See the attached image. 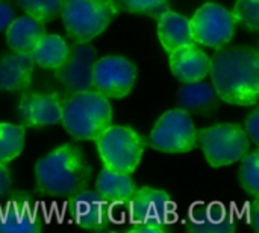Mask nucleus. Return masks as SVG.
<instances>
[{"label": "nucleus", "instance_id": "obj_28", "mask_svg": "<svg viewBox=\"0 0 259 233\" xmlns=\"http://www.w3.org/2000/svg\"><path fill=\"white\" fill-rule=\"evenodd\" d=\"M244 132L247 133L249 139H250V141H253V143L258 146L259 144V111L258 109H256V111H253V112L247 117Z\"/></svg>", "mask_w": 259, "mask_h": 233}, {"label": "nucleus", "instance_id": "obj_24", "mask_svg": "<svg viewBox=\"0 0 259 233\" xmlns=\"http://www.w3.org/2000/svg\"><path fill=\"white\" fill-rule=\"evenodd\" d=\"M64 0H18L20 8L39 20L41 23H49L61 14Z\"/></svg>", "mask_w": 259, "mask_h": 233}, {"label": "nucleus", "instance_id": "obj_22", "mask_svg": "<svg viewBox=\"0 0 259 233\" xmlns=\"http://www.w3.org/2000/svg\"><path fill=\"white\" fill-rule=\"evenodd\" d=\"M185 227L194 232L228 233L235 229V224L232 218L222 209V206L212 205L208 208H200L199 211H193L188 224L185 223Z\"/></svg>", "mask_w": 259, "mask_h": 233}, {"label": "nucleus", "instance_id": "obj_19", "mask_svg": "<svg viewBox=\"0 0 259 233\" xmlns=\"http://www.w3.org/2000/svg\"><path fill=\"white\" fill-rule=\"evenodd\" d=\"M44 33V23L26 14L14 18V21L8 26L6 42L12 52L30 53Z\"/></svg>", "mask_w": 259, "mask_h": 233}, {"label": "nucleus", "instance_id": "obj_26", "mask_svg": "<svg viewBox=\"0 0 259 233\" xmlns=\"http://www.w3.org/2000/svg\"><path fill=\"white\" fill-rule=\"evenodd\" d=\"M231 14L234 17L235 23H240L253 32L258 30L259 0H237Z\"/></svg>", "mask_w": 259, "mask_h": 233}, {"label": "nucleus", "instance_id": "obj_14", "mask_svg": "<svg viewBox=\"0 0 259 233\" xmlns=\"http://www.w3.org/2000/svg\"><path fill=\"white\" fill-rule=\"evenodd\" d=\"M17 112L26 127L58 124L62 115V100L58 94L27 92L21 97Z\"/></svg>", "mask_w": 259, "mask_h": 233}, {"label": "nucleus", "instance_id": "obj_15", "mask_svg": "<svg viewBox=\"0 0 259 233\" xmlns=\"http://www.w3.org/2000/svg\"><path fill=\"white\" fill-rule=\"evenodd\" d=\"M209 56L196 42L170 52L171 73L184 83L205 79L209 73Z\"/></svg>", "mask_w": 259, "mask_h": 233}, {"label": "nucleus", "instance_id": "obj_20", "mask_svg": "<svg viewBox=\"0 0 259 233\" xmlns=\"http://www.w3.org/2000/svg\"><path fill=\"white\" fill-rule=\"evenodd\" d=\"M137 190L131 174L102 168L96 180V191L112 205H126Z\"/></svg>", "mask_w": 259, "mask_h": 233}, {"label": "nucleus", "instance_id": "obj_21", "mask_svg": "<svg viewBox=\"0 0 259 233\" xmlns=\"http://www.w3.org/2000/svg\"><path fill=\"white\" fill-rule=\"evenodd\" d=\"M68 49L70 45L65 42L62 36L44 33L35 44L33 50L30 52V56L33 62L38 64L39 67L55 70L65 61Z\"/></svg>", "mask_w": 259, "mask_h": 233}, {"label": "nucleus", "instance_id": "obj_9", "mask_svg": "<svg viewBox=\"0 0 259 233\" xmlns=\"http://www.w3.org/2000/svg\"><path fill=\"white\" fill-rule=\"evenodd\" d=\"M235 24L231 11L219 3H205L190 18L194 42L215 50L231 42L235 33Z\"/></svg>", "mask_w": 259, "mask_h": 233}, {"label": "nucleus", "instance_id": "obj_18", "mask_svg": "<svg viewBox=\"0 0 259 233\" xmlns=\"http://www.w3.org/2000/svg\"><path fill=\"white\" fill-rule=\"evenodd\" d=\"M158 36L162 47L168 53L182 45L194 42L190 20L170 9L164 11L158 17Z\"/></svg>", "mask_w": 259, "mask_h": 233}, {"label": "nucleus", "instance_id": "obj_23", "mask_svg": "<svg viewBox=\"0 0 259 233\" xmlns=\"http://www.w3.org/2000/svg\"><path fill=\"white\" fill-rule=\"evenodd\" d=\"M24 149V127L0 123V162L8 164L18 158Z\"/></svg>", "mask_w": 259, "mask_h": 233}, {"label": "nucleus", "instance_id": "obj_25", "mask_svg": "<svg viewBox=\"0 0 259 233\" xmlns=\"http://www.w3.org/2000/svg\"><path fill=\"white\" fill-rule=\"evenodd\" d=\"M241 170H240V182L243 188L252 194L253 197L259 196V156L258 152H247L241 158Z\"/></svg>", "mask_w": 259, "mask_h": 233}, {"label": "nucleus", "instance_id": "obj_6", "mask_svg": "<svg viewBox=\"0 0 259 233\" xmlns=\"http://www.w3.org/2000/svg\"><path fill=\"white\" fill-rule=\"evenodd\" d=\"M129 226L126 232L161 233L171 223L175 205L170 196L150 187L137 188L126 203Z\"/></svg>", "mask_w": 259, "mask_h": 233}, {"label": "nucleus", "instance_id": "obj_5", "mask_svg": "<svg viewBox=\"0 0 259 233\" xmlns=\"http://www.w3.org/2000/svg\"><path fill=\"white\" fill-rule=\"evenodd\" d=\"M97 152L105 168L132 174L141 162L146 141L134 129L111 124L96 139Z\"/></svg>", "mask_w": 259, "mask_h": 233}, {"label": "nucleus", "instance_id": "obj_8", "mask_svg": "<svg viewBox=\"0 0 259 233\" xmlns=\"http://www.w3.org/2000/svg\"><path fill=\"white\" fill-rule=\"evenodd\" d=\"M150 146L164 153H187L197 147V130L190 112L170 109L156 121Z\"/></svg>", "mask_w": 259, "mask_h": 233}, {"label": "nucleus", "instance_id": "obj_3", "mask_svg": "<svg viewBox=\"0 0 259 233\" xmlns=\"http://www.w3.org/2000/svg\"><path fill=\"white\" fill-rule=\"evenodd\" d=\"M61 123L74 139H96L112 124V108L97 91L71 94L62 102Z\"/></svg>", "mask_w": 259, "mask_h": 233}, {"label": "nucleus", "instance_id": "obj_30", "mask_svg": "<svg viewBox=\"0 0 259 233\" xmlns=\"http://www.w3.org/2000/svg\"><path fill=\"white\" fill-rule=\"evenodd\" d=\"M11 182L12 180H11L8 167L3 162H0V200H3L8 196V193L11 190Z\"/></svg>", "mask_w": 259, "mask_h": 233}, {"label": "nucleus", "instance_id": "obj_13", "mask_svg": "<svg viewBox=\"0 0 259 233\" xmlns=\"http://www.w3.org/2000/svg\"><path fill=\"white\" fill-rule=\"evenodd\" d=\"M42 229L38 205L26 193L12 194L0 209V232L33 233Z\"/></svg>", "mask_w": 259, "mask_h": 233}, {"label": "nucleus", "instance_id": "obj_11", "mask_svg": "<svg viewBox=\"0 0 259 233\" xmlns=\"http://www.w3.org/2000/svg\"><path fill=\"white\" fill-rule=\"evenodd\" d=\"M137 80V67L121 56H105L94 64L93 88L106 99L126 97Z\"/></svg>", "mask_w": 259, "mask_h": 233}, {"label": "nucleus", "instance_id": "obj_10", "mask_svg": "<svg viewBox=\"0 0 259 233\" xmlns=\"http://www.w3.org/2000/svg\"><path fill=\"white\" fill-rule=\"evenodd\" d=\"M97 52L90 42L74 41L68 49L65 61L55 68V77L71 94L90 91L93 88L94 64Z\"/></svg>", "mask_w": 259, "mask_h": 233}, {"label": "nucleus", "instance_id": "obj_27", "mask_svg": "<svg viewBox=\"0 0 259 233\" xmlns=\"http://www.w3.org/2000/svg\"><path fill=\"white\" fill-rule=\"evenodd\" d=\"M124 8L135 14H146L159 17L164 11H167V0H121Z\"/></svg>", "mask_w": 259, "mask_h": 233}, {"label": "nucleus", "instance_id": "obj_12", "mask_svg": "<svg viewBox=\"0 0 259 233\" xmlns=\"http://www.w3.org/2000/svg\"><path fill=\"white\" fill-rule=\"evenodd\" d=\"M114 205L103 199L97 191H85L74 194L68 202V215L73 223L88 230H108L115 221Z\"/></svg>", "mask_w": 259, "mask_h": 233}, {"label": "nucleus", "instance_id": "obj_17", "mask_svg": "<svg viewBox=\"0 0 259 233\" xmlns=\"http://www.w3.org/2000/svg\"><path fill=\"white\" fill-rule=\"evenodd\" d=\"M219 94L212 83L202 80L185 82L178 92V105L187 112H212L219 105Z\"/></svg>", "mask_w": 259, "mask_h": 233}, {"label": "nucleus", "instance_id": "obj_7", "mask_svg": "<svg viewBox=\"0 0 259 233\" xmlns=\"http://www.w3.org/2000/svg\"><path fill=\"white\" fill-rule=\"evenodd\" d=\"M197 144H200L208 164L214 168L241 161L250 149V139L244 129L232 123L202 129L197 132Z\"/></svg>", "mask_w": 259, "mask_h": 233}, {"label": "nucleus", "instance_id": "obj_4", "mask_svg": "<svg viewBox=\"0 0 259 233\" xmlns=\"http://www.w3.org/2000/svg\"><path fill=\"white\" fill-rule=\"evenodd\" d=\"M114 0H64L61 17L67 33L80 42H90L115 18Z\"/></svg>", "mask_w": 259, "mask_h": 233}, {"label": "nucleus", "instance_id": "obj_16", "mask_svg": "<svg viewBox=\"0 0 259 233\" xmlns=\"http://www.w3.org/2000/svg\"><path fill=\"white\" fill-rule=\"evenodd\" d=\"M30 53L12 52L0 58V91L18 92L30 86L33 73Z\"/></svg>", "mask_w": 259, "mask_h": 233}, {"label": "nucleus", "instance_id": "obj_29", "mask_svg": "<svg viewBox=\"0 0 259 233\" xmlns=\"http://www.w3.org/2000/svg\"><path fill=\"white\" fill-rule=\"evenodd\" d=\"M15 18V12L12 9V6L6 2L0 0V32L6 30L8 26L14 21Z\"/></svg>", "mask_w": 259, "mask_h": 233}, {"label": "nucleus", "instance_id": "obj_1", "mask_svg": "<svg viewBox=\"0 0 259 233\" xmlns=\"http://www.w3.org/2000/svg\"><path fill=\"white\" fill-rule=\"evenodd\" d=\"M209 62L212 86L220 100L237 106H253L259 94V53L250 47L219 49Z\"/></svg>", "mask_w": 259, "mask_h": 233}, {"label": "nucleus", "instance_id": "obj_2", "mask_svg": "<svg viewBox=\"0 0 259 233\" xmlns=\"http://www.w3.org/2000/svg\"><path fill=\"white\" fill-rule=\"evenodd\" d=\"M38 191L49 197H71L87 188L91 167L76 144L67 143L35 165Z\"/></svg>", "mask_w": 259, "mask_h": 233}]
</instances>
